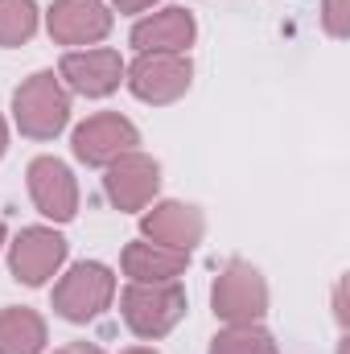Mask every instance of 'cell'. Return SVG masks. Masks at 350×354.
<instances>
[{"label":"cell","instance_id":"cell-1","mask_svg":"<svg viewBox=\"0 0 350 354\" xmlns=\"http://www.w3.org/2000/svg\"><path fill=\"white\" fill-rule=\"evenodd\" d=\"M185 313H190V297L177 280H157V284L128 280V288L120 292V317L145 342H157V338L174 334Z\"/></svg>","mask_w":350,"mask_h":354},{"label":"cell","instance_id":"cell-2","mask_svg":"<svg viewBox=\"0 0 350 354\" xmlns=\"http://www.w3.org/2000/svg\"><path fill=\"white\" fill-rule=\"evenodd\" d=\"M12 124L29 140H54L71 124V91L58 71H37L12 91Z\"/></svg>","mask_w":350,"mask_h":354},{"label":"cell","instance_id":"cell-3","mask_svg":"<svg viewBox=\"0 0 350 354\" xmlns=\"http://www.w3.org/2000/svg\"><path fill=\"white\" fill-rule=\"evenodd\" d=\"M111 301H116V272L99 260L71 264L54 284V313L71 326H87L95 317H103Z\"/></svg>","mask_w":350,"mask_h":354},{"label":"cell","instance_id":"cell-4","mask_svg":"<svg viewBox=\"0 0 350 354\" xmlns=\"http://www.w3.org/2000/svg\"><path fill=\"white\" fill-rule=\"evenodd\" d=\"M210 309L223 326H252L268 313V280L256 264L231 260L210 284Z\"/></svg>","mask_w":350,"mask_h":354},{"label":"cell","instance_id":"cell-5","mask_svg":"<svg viewBox=\"0 0 350 354\" xmlns=\"http://www.w3.org/2000/svg\"><path fill=\"white\" fill-rule=\"evenodd\" d=\"M124 83L140 103L169 107L194 83V62H190V54H136L124 66Z\"/></svg>","mask_w":350,"mask_h":354},{"label":"cell","instance_id":"cell-6","mask_svg":"<svg viewBox=\"0 0 350 354\" xmlns=\"http://www.w3.org/2000/svg\"><path fill=\"white\" fill-rule=\"evenodd\" d=\"M66 252H71V243H66L62 231H54V227H21L12 235V243H8V272H12L17 284L42 288L62 272Z\"/></svg>","mask_w":350,"mask_h":354},{"label":"cell","instance_id":"cell-7","mask_svg":"<svg viewBox=\"0 0 350 354\" xmlns=\"http://www.w3.org/2000/svg\"><path fill=\"white\" fill-rule=\"evenodd\" d=\"M71 149L75 157L91 169H107L111 161H120L124 153L140 149V128L120 115V111H95L87 115L75 132H71Z\"/></svg>","mask_w":350,"mask_h":354},{"label":"cell","instance_id":"cell-8","mask_svg":"<svg viewBox=\"0 0 350 354\" xmlns=\"http://www.w3.org/2000/svg\"><path fill=\"white\" fill-rule=\"evenodd\" d=\"M157 189H161V165H157V157H149L140 149L124 153L120 161H111L103 169V194L120 214L149 210L157 202Z\"/></svg>","mask_w":350,"mask_h":354},{"label":"cell","instance_id":"cell-9","mask_svg":"<svg viewBox=\"0 0 350 354\" xmlns=\"http://www.w3.org/2000/svg\"><path fill=\"white\" fill-rule=\"evenodd\" d=\"M111 25H116V12L107 0H54L46 8V33L71 50L99 46L111 33Z\"/></svg>","mask_w":350,"mask_h":354},{"label":"cell","instance_id":"cell-10","mask_svg":"<svg viewBox=\"0 0 350 354\" xmlns=\"http://www.w3.org/2000/svg\"><path fill=\"white\" fill-rule=\"evenodd\" d=\"M124 58L120 50H107V46H91V50H66L62 62H58V79L71 95H83V99H107L116 95L124 83Z\"/></svg>","mask_w":350,"mask_h":354},{"label":"cell","instance_id":"cell-11","mask_svg":"<svg viewBox=\"0 0 350 354\" xmlns=\"http://www.w3.org/2000/svg\"><path fill=\"white\" fill-rule=\"evenodd\" d=\"M25 185H29V198H33V206H37L42 218L71 223L79 214V181H75L66 161H58V157H33L29 169H25Z\"/></svg>","mask_w":350,"mask_h":354},{"label":"cell","instance_id":"cell-12","mask_svg":"<svg viewBox=\"0 0 350 354\" xmlns=\"http://www.w3.org/2000/svg\"><path fill=\"white\" fill-rule=\"evenodd\" d=\"M206 235V214L190 202H153V210L140 214V239L149 243H161V248H174V252H194Z\"/></svg>","mask_w":350,"mask_h":354},{"label":"cell","instance_id":"cell-13","mask_svg":"<svg viewBox=\"0 0 350 354\" xmlns=\"http://www.w3.org/2000/svg\"><path fill=\"white\" fill-rule=\"evenodd\" d=\"M194 37H198L194 12L169 4V8H157V12L140 17L128 33V46L136 54H190Z\"/></svg>","mask_w":350,"mask_h":354},{"label":"cell","instance_id":"cell-14","mask_svg":"<svg viewBox=\"0 0 350 354\" xmlns=\"http://www.w3.org/2000/svg\"><path fill=\"white\" fill-rule=\"evenodd\" d=\"M120 268H124L128 280H140V284L181 280L185 268H190V252H174V248H161V243H149V239H132L120 256Z\"/></svg>","mask_w":350,"mask_h":354},{"label":"cell","instance_id":"cell-15","mask_svg":"<svg viewBox=\"0 0 350 354\" xmlns=\"http://www.w3.org/2000/svg\"><path fill=\"white\" fill-rule=\"evenodd\" d=\"M50 342V326L29 305L0 309V354H42Z\"/></svg>","mask_w":350,"mask_h":354},{"label":"cell","instance_id":"cell-16","mask_svg":"<svg viewBox=\"0 0 350 354\" xmlns=\"http://www.w3.org/2000/svg\"><path fill=\"white\" fill-rule=\"evenodd\" d=\"M37 25H42L37 0H0V50H17L33 41Z\"/></svg>","mask_w":350,"mask_h":354},{"label":"cell","instance_id":"cell-17","mask_svg":"<svg viewBox=\"0 0 350 354\" xmlns=\"http://www.w3.org/2000/svg\"><path fill=\"white\" fill-rule=\"evenodd\" d=\"M206 354H280L276 351V338L264 330L260 322L252 326H227L210 338V351Z\"/></svg>","mask_w":350,"mask_h":354},{"label":"cell","instance_id":"cell-18","mask_svg":"<svg viewBox=\"0 0 350 354\" xmlns=\"http://www.w3.org/2000/svg\"><path fill=\"white\" fill-rule=\"evenodd\" d=\"M322 29L334 41L350 37V0H322Z\"/></svg>","mask_w":350,"mask_h":354},{"label":"cell","instance_id":"cell-19","mask_svg":"<svg viewBox=\"0 0 350 354\" xmlns=\"http://www.w3.org/2000/svg\"><path fill=\"white\" fill-rule=\"evenodd\" d=\"M107 4H111L116 12H128V17H132V12H149L157 0H107Z\"/></svg>","mask_w":350,"mask_h":354},{"label":"cell","instance_id":"cell-20","mask_svg":"<svg viewBox=\"0 0 350 354\" xmlns=\"http://www.w3.org/2000/svg\"><path fill=\"white\" fill-rule=\"evenodd\" d=\"M54 354H107V351L95 346V342H66V346H58Z\"/></svg>","mask_w":350,"mask_h":354},{"label":"cell","instance_id":"cell-21","mask_svg":"<svg viewBox=\"0 0 350 354\" xmlns=\"http://www.w3.org/2000/svg\"><path fill=\"white\" fill-rule=\"evenodd\" d=\"M4 149H8V124H4V115H0V157H4Z\"/></svg>","mask_w":350,"mask_h":354},{"label":"cell","instance_id":"cell-22","mask_svg":"<svg viewBox=\"0 0 350 354\" xmlns=\"http://www.w3.org/2000/svg\"><path fill=\"white\" fill-rule=\"evenodd\" d=\"M124 354H157V351H153V346H128Z\"/></svg>","mask_w":350,"mask_h":354},{"label":"cell","instance_id":"cell-23","mask_svg":"<svg viewBox=\"0 0 350 354\" xmlns=\"http://www.w3.org/2000/svg\"><path fill=\"white\" fill-rule=\"evenodd\" d=\"M0 248H4V218H0Z\"/></svg>","mask_w":350,"mask_h":354}]
</instances>
